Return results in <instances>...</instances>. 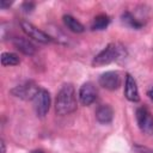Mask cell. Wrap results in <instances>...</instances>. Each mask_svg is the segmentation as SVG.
I'll return each mask as SVG.
<instances>
[{"label":"cell","instance_id":"cell-17","mask_svg":"<svg viewBox=\"0 0 153 153\" xmlns=\"http://www.w3.org/2000/svg\"><path fill=\"white\" fill-rule=\"evenodd\" d=\"M10 6H11V2L5 1V0H1V1H0V7H1V8H7V7H10Z\"/></svg>","mask_w":153,"mask_h":153},{"label":"cell","instance_id":"cell-1","mask_svg":"<svg viewBox=\"0 0 153 153\" xmlns=\"http://www.w3.org/2000/svg\"><path fill=\"white\" fill-rule=\"evenodd\" d=\"M76 110V97L75 90L72 84H65L55 99V111L57 115L65 116Z\"/></svg>","mask_w":153,"mask_h":153},{"label":"cell","instance_id":"cell-3","mask_svg":"<svg viewBox=\"0 0 153 153\" xmlns=\"http://www.w3.org/2000/svg\"><path fill=\"white\" fill-rule=\"evenodd\" d=\"M39 91V87L33 81H25L11 90V93L24 100H33L35 96Z\"/></svg>","mask_w":153,"mask_h":153},{"label":"cell","instance_id":"cell-8","mask_svg":"<svg viewBox=\"0 0 153 153\" xmlns=\"http://www.w3.org/2000/svg\"><path fill=\"white\" fill-rule=\"evenodd\" d=\"M96 99H97V90H96L94 85L90 81L82 84L80 90H79V100H80V103L82 105L87 106V105H91Z\"/></svg>","mask_w":153,"mask_h":153},{"label":"cell","instance_id":"cell-4","mask_svg":"<svg viewBox=\"0 0 153 153\" xmlns=\"http://www.w3.org/2000/svg\"><path fill=\"white\" fill-rule=\"evenodd\" d=\"M33 108L38 117H44L50 108V94L47 90L39 88L33 98Z\"/></svg>","mask_w":153,"mask_h":153},{"label":"cell","instance_id":"cell-2","mask_svg":"<svg viewBox=\"0 0 153 153\" xmlns=\"http://www.w3.org/2000/svg\"><path fill=\"white\" fill-rule=\"evenodd\" d=\"M127 50L126 47L121 43H109L103 50H100L92 60V66L99 67L104 65H109L120 60L126 59Z\"/></svg>","mask_w":153,"mask_h":153},{"label":"cell","instance_id":"cell-9","mask_svg":"<svg viewBox=\"0 0 153 153\" xmlns=\"http://www.w3.org/2000/svg\"><path fill=\"white\" fill-rule=\"evenodd\" d=\"M124 96L130 102H139L140 100V96H139V90H137V85L136 81L134 79V76H131L130 74L126 75V82H124Z\"/></svg>","mask_w":153,"mask_h":153},{"label":"cell","instance_id":"cell-15","mask_svg":"<svg viewBox=\"0 0 153 153\" xmlns=\"http://www.w3.org/2000/svg\"><path fill=\"white\" fill-rule=\"evenodd\" d=\"M20 60L18 55L13 53H2L1 54V65L2 66H16L19 65Z\"/></svg>","mask_w":153,"mask_h":153},{"label":"cell","instance_id":"cell-13","mask_svg":"<svg viewBox=\"0 0 153 153\" xmlns=\"http://www.w3.org/2000/svg\"><path fill=\"white\" fill-rule=\"evenodd\" d=\"M121 19H122V23H123L124 25H127V26H129V27H131V29H135V30H139V29H141V27L143 26V23L139 22L130 12H124V13L122 14Z\"/></svg>","mask_w":153,"mask_h":153},{"label":"cell","instance_id":"cell-6","mask_svg":"<svg viewBox=\"0 0 153 153\" xmlns=\"http://www.w3.org/2000/svg\"><path fill=\"white\" fill-rule=\"evenodd\" d=\"M20 27L30 38H32L35 41H38L41 43H49L51 41V37L48 33H45L44 31L39 30L33 24H31V23H29L26 20H22L20 22Z\"/></svg>","mask_w":153,"mask_h":153},{"label":"cell","instance_id":"cell-18","mask_svg":"<svg viewBox=\"0 0 153 153\" xmlns=\"http://www.w3.org/2000/svg\"><path fill=\"white\" fill-rule=\"evenodd\" d=\"M0 146H1V153H5V152H6V147H5V142H4V140L0 141Z\"/></svg>","mask_w":153,"mask_h":153},{"label":"cell","instance_id":"cell-5","mask_svg":"<svg viewBox=\"0 0 153 153\" xmlns=\"http://www.w3.org/2000/svg\"><path fill=\"white\" fill-rule=\"evenodd\" d=\"M136 121H137V126L142 133H146V134L153 133V115L151 114V111L147 108H145V106L137 108Z\"/></svg>","mask_w":153,"mask_h":153},{"label":"cell","instance_id":"cell-11","mask_svg":"<svg viewBox=\"0 0 153 153\" xmlns=\"http://www.w3.org/2000/svg\"><path fill=\"white\" fill-rule=\"evenodd\" d=\"M96 118L102 124L111 123V121L114 118V110H112V108L110 105H108V104L99 105L97 108V110H96Z\"/></svg>","mask_w":153,"mask_h":153},{"label":"cell","instance_id":"cell-19","mask_svg":"<svg viewBox=\"0 0 153 153\" xmlns=\"http://www.w3.org/2000/svg\"><path fill=\"white\" fill-rule=\"evenodd\" d=\"M147 96L153 100V87H152V88H149V90L147 91Z\"/></svg>","mask_w":153,"mask_h":153},{"label":"cell","instance_id":"cell-7","mask_svg":"<svg viewBox=\"0 0 153 153\" xmlns=\"http://www.w3.org/2000/svg\"><path fill=\"white\" fill-rule=\"evenodd\" d=\"M99 85L109 91H115L121 86V75L118 72L109 71L99 76Z\"/></svg>","mask_w":153,"mask_h":153},{"label":"cell","instance_id":"cell-10","mask_svg":"<svg viewBox=\"0 0 153 153\" xmlns=\"http://www.w3.org/2000/svg\"><path fill=\"white\" fill-rule=\"evenodd\" d=\"M13 45L16 49H18L20 53L25 54V55H33L36 53V47L27 39V38H24V37H16L13 38L12 41Z\"/></svg>","mask_w":153,"mask_h":153},{"label":"cell","instance_id":"cell-16","mask_svg":"<svg viewBox=\"0 0 153 153\" xmlns=\"http://www.w3.org/2000/svg\"><path fill=\"white\" fill-rule=\"evenodd\" d=\"M33 8H35V4L31 2V1H25V2H23V5H22V10H23V12H25V13L32 12Z\"/></svg>","mask_w":153,"mask_h":153},{"label":"cell","instance_id":"cell-20","mask_svg":"<svg viewBox=\"0 0 153 153\" xmlns=\"http://www.w3.org/2000/svg\"><path fill=\"white\" fill-rule=\"evenodd\" d=\"M32 153H43V152H41V151H33Z\"/></svg>","mask_w":153,"mask_h":153},{"label":"cell","instance_id":"cell-12","mask_svg":"<svg viewBox=\"0 0 153 153\" xmlns=\"http://www.w3.org/2000/svg\"><path fill=\"white\" fill-rule=\"evenodd\" d=\"M63 23H65V25L67 26V29H69L72 32L80 33V32H84V30H85L84 25H82L79 20H76L74 17H72V16H69V14L63 16Z\"/></svg>","mask_w":153,"mask_h":153},{"label":"cell","instance_id":"cell-14","mask_svg":"<svg viewBox=\"0 0 153 153\" xmlns=\"http://www.w3.org/2000/svg\"><path fill=\"white\" fill-rule=\"evenodd\" d=\"M110 24V18L106 14H98L97 17H94L91 29L92 30H104L108 27V25Z\"/></svg>","mask_w":153,"mask_h":153}]
</instances>
